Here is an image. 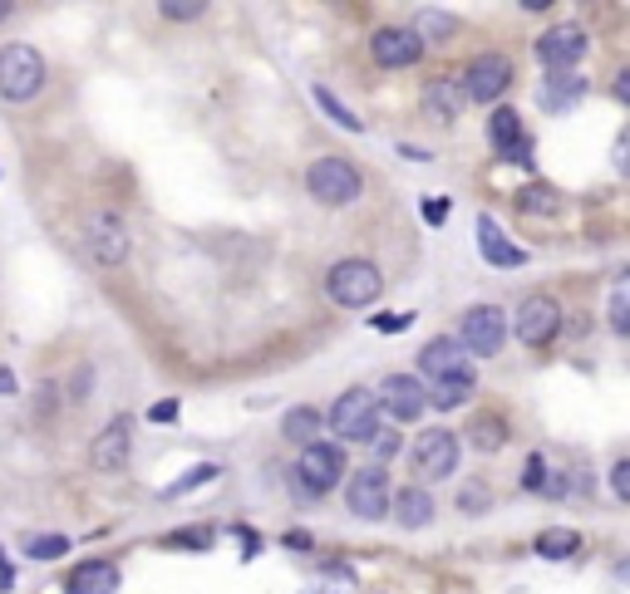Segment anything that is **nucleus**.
Here are the masks:
<instances>
[{
  "mask_svg": "<svg viewBox=\"0 0 630 594\" xmlns=\"http://www.w3.org/2000/svg\"><path fill=\"white\" fill-rule=\"evenodd\" d=\"M458 349H464L468 359H492L502 354V344H508V315L498 310V305H472V310L458 320Z\"/></svg>",
  "mask_w": 630,
  "mask_h": 594,
  "instance_id": "6",
  "label": "nucleus"
},
{
  "mask_svg": "<svg viewBox=\"0 0 630 594\" xmlns=\"http://www.w3.org/2000/svg\"><path fill=\"white\" fill-rule=\"evenodd\" d=\"M370 55L380 69H409V65L424 59V40H419L409 25H384V30H374Z\"/></svg>",
  "mask_w": 630,
  "mask_h": 594,
  "instance_id": "13",
  "label": "nucleus"
},
{
  "mask_svg": "<svg viewBox=\"0 0 630 594\" xmlns=\"http://www.w3.org/2000/svg\"><path fill=\"white\" fill-rule=\"evenodd\" d=\"M611 330L630 334V290H626V285H616V290H611Z\"/></svg>",
  "mask_w": 630,
  "mask_h": 594,
  "instance_id": "32",
  "label": "nucleus"
},
{
  "mask_svg": "<svg viewBox=\"0 0 630 594\" xmlns=\"http://www.w3.org/2000/svg\"><path fill=\"white\" fill-rule=\"evenodd\" d=\"M419 211H424L428 227H444V221H448V197H424V201H419Z\"/></svg>",
  "mask_w": 630,
  "mask_h": 594,
  "instance_id": "35",
  "label": "nucleus"
},
{
  "mask_svg": "<svg viewBox=\"0 0 630 594\" xmlns=\"http://www.w3.org/2000/svg\"><path fill=\"white\" fill-rule=\"evenodd\" d=\"M374 403H380V413H390L394 428L399 422H414L428 413V398H424V384H419L414 374H390L380 384V394H374Z\"/></svg>",
  "mask_w": 630,
  "mask_h": 594,
  "instance_id": "10",
  "label": "nucleus"
},
{
  "mask_svg": "<svg viewBox=\"0 0 630 594\" xmlns=\"http://www.w3.org/2000/svg\"><path fill=\"white\" fill-rule=\"evenodd\" d=\"M518 211H528V217H556L562 211V193L547 183H532V187H518Z\"/></svg>",
  "mask_w": 630,
  "mask_h": 594,
  "instance_id": "24",
  "label": "nucleus"
},
{
  "mask_svg": "<svg viewBox=\"0 0 630 594\" xmlns=\"http://www.w3.org/2000/svg\"><path fill=\"white\" fill-rule=\"evenodd\" d=\"M537 55H542V65H547V69L566 74L576 59L586 55V30L582 25H556V30H547V35L537 40Z\"/></svg>",
  "mask_w": 630,
  "mask_h": 594,
  "instance_id": "15",
  "label": "nucleus"
},
{
  "mask_svg": "<svg viewBox=\"0 0 630 594\" xmlns=\"http://www.w3.org/2000/svg\"><path fill=\"white\" fill-rule=\"evenodd\" d=\"M468 442L478 452H502L508 448V422L492 418V413H478V418L468 422Z\"/></svg>",
  "mask_w": 630,
  "mask_h": 594,
  "instance_id": "23",
  "label": "nucleus"
},
{
  "mask_svg": "<svg viewBox=\"0 0 630 594\" xmlns=\"http://www.w3.org/2000/svg\"><path fill=\"white\" fill-rule=\"evenodd\" d=\"M390 512L399 516V526H404V530H424L428 521H434V496H428L424 486H399Z\"/></svg>",
  "mask_w": 630,
  "mask_h": 594,
  "instance_id": "19",
  "label": "nucleus"
},
{
  "mask_svg": "<svg viewBox=\"0 0 630 594\" xmlns=\"http://www.w3.org/2000/svg\"><path fill=\"white\" fill-rule=\"evenodd\" d=\"M616 99H621V103H630V74H626V69L616 74Z\"/></svg>",
  "mask_w": 630,
  "mask_h": 594,
  "instance_id": "42",
  "label": "nucleus"
},
{
  "mask_svg": "<svg viewBox=\"0 0 630 594\" xmlns=\"http://www.w3.org/2000/svg\"><path fill=\"white\" fill-rule=\"evenodd\" d=\"M45 89V59L30 45H6L0 50V99L6 103H30Z\"/></svg>",
  "mask_w": 630,
  "mask_h": 594,
  "instance_id": "5",
  "label": "nucleus"
},
{
  "mask_svg": "<svg viewBox=\"0 0 630 594\" xmlns=\"http://www.w3.org/2000/svg\"><path fill=\"white\" fill-rule=\"evenodd\" d=\"M213 476H217V466H213V462H203V466H193V472H183V476H177L173 486H163V496H167V502H173V496H187V492H193V486L213 482Z\"/></svg>",
  "mask_w": 630,
  "mask_h": 594,
  "instance_id": "30",
  "label": "nucleus"
},
{
  "mask_svg": "<svg viewBox=\"0 0 630 594\" xmlns=\"http://www.w3.org/2000/svg\"><path fill=\"white\" fill-rule=\"evenodd\" d=\"M458 506H464V512H488V506H492V496L482 492V482H468L464 492H458Z\"/></svg>",
  "mask_w": 630,
  "mask_h": 594,
  "instance_id": "34",
  "label": "nucleus"
},
{
  "mask_svg": "<svg viewBox=\"0 0 630 594\" xmlns=\"http://www.w3.org/2000/svg\"><path fill=\"white\" fill-rule=\"evenodd\" d=\"M464 89H458V79H434L424 89V113L434 123H458V113H464Z\"/></svg>",
  "mask_w": 630,
  "mask_h": 594,
  "instance_id": "18",
  "label": "nucleus"
},
{
  "mask_svg": "<svg viewBox=\"0 0 630 594\" xmlns=\"http://www.w3.org/2000/svg\"><path fill=\"white\" fill-rule=\"evenodd\" d=\"M167 546H193V550H207V546H213V530H187V536H167Z\"/></svg>",
  "mask_w": 630,
  "mask_h": 594,
  "instance_id": "39",
  "label": "nucleus"
},
{
  "mask_svg": "<svg viewBox=\"0 0 630 594\" xmlns=\"http://www.w3.org/2000/svg\"><path fill=\"white\" fill-rule=\"evenodd\" d=\"M390 502H394V486L384 476V466H360L345 486V506H350L360 521H384L390 516Z\"/></svg>",
  "mask_w": 630,
  "mask_h": 594,
  "instance_id": "9",
  "label": "nucleus"
},
{
  "mask_svg": "<svg viewBox=\"0 0 630 594\" xmlns=\"http://www.w3.org/2000/svg\"><path fill=\"white\" fill-rule=\"evenodd\" d=\"M542 496H566V472H552V476H542V486H537Z\"/></svg>",
  "mask_w": 630,
  "mask_h": 594,
  "instance_id": "41",
  "label": "nucleus"
},
{
  "mask_svg": "<svg viewBox=\"0 0 630 594\" xmlns=\"http://www.w3.org/2000/svg\"><path fill=\"white\" fill-rule=\"evenodd\" d=\"M203 0H163V6H158V15H167V20H197L203 15Z\"/></svg>",
  "mask_w": 630,
  "mask_h": 594,
  "instance_id": "33",
  "label": "nucleus"
},
{
  "mask_svg": "<svg viewBox=\"0 0 630 594\" xmlns=\"http://www.w3.org/2000/svg\"><path fill=\"white\" fill-rule=\"evenodd\" d=\"M84 251H89L99 265H123L133 256V231L123 221V211L113 207H94L84 217Z\"/></svg>",
  "mask_w": 630,
  "mask_h": 594,
  "instance_id": "3",
  "label": "nucleus"
},
{
  "mask_svg": "<svg viewBox=\"0 0 630 594\" xmlns=\"http://www.w3.org/2000/svg\"><path fill=\"white\" fill-rule=\"evenodd\" d=\"M556 330H562V305L537 290L518 305V330H508V334H518L522 344L537 349V344H547V339H556Z\"/></svg>",
  "mask_w": 630,
  "mask_h": 594,
  "instance_id": "11",
  "label": "nucleus"
},
{
  "mask_svg": "<svg viewBox=\"0 0 630 594\" xmlns=\"http://www.w3.org/2000/svg\"><path fill=\"white\" fill-rule=\"evenodd\" d=\"M325 295H330L340 310H365V305H374L384 295V275H380V265L374 261L350 256V261L330 265V275H325Z\"/></svg>",
  "mask_w": 630,
  "mask_h": 594,
  "instance_id": "2",
  "label": "nucleus"
},
{
  "mask_svg": "<svg viewBox=\"0 0 630 594\" xmlns=\"http://www.w3.org/2000/svg\"><path fill=\"white\" fill-rule=\"evenodd\" d=\"M611 492L621 496V502L630 496V462H626V458H616V462H611Z\"/></svg>",
  "mask_w": 630,
  "mask_h": 594,
  "instance_id": "37",
  "label": "nucleus"
},
{
  "mask_svg": "<svg viewBox=\"0 0 630 594\" xmlns=\"http://www.w3.org/2000/svg\"><path fill=\"white\" fill-rule=\"evenodd\" d=\"M576 550H582L576 530H547V536H537V556H547V560H566V556H576Z\"/></svg>",
  "mask_w": 630,
  "mask_h": 594,
  "instance_id": "27",
  "label": "nucleus"
},
{
  "mask_svg": "<svg viewBox=\"0 0 630 594\" xmlns=\"http://www.w3.org/2000/svg\"><path fill=\"white\" fill-rule=\"evenodd\" d=\"M25 556L30 560H59V556H69V540L65 536H30Z\"/></svg>",
  "mask_w": 630,
  "mask_h": 594,
  "instance_id": "29",
  "label": "nucleus"
},
{
  "mask_svg": "<svg viewBox=\"0 0 630 594\" xmlns=\"http://www.w3.org/2000/svg\"><path fill=\"white\" fill-rule=\"evenodd\" d=\"M454 25H458V20L454 15H448V10H424V15H419V30H414V35L419 40H444V35H454Z\"/></svg>",
  "mask_w": 630,
  "mask_h": 594,
  "instance_id": "28",
  "label": "nucleus"
},
{
  "mask_svg": "<svg viewBox=\"0 0 630 594\" xmlns=\"http://www.w3.org/2000/svg\"><path fill=\"white\" fill-rule=\"evenodd\" d=\"M542 476H547V462H542V452H532V458H528V472H522V482H528L532 492H537Z\"/></svg>",
  "mask_w": 630,
  "mask_h": 594,
  "instance_id": "40",
  "label": "nucleus"
},
{
  "mask_svg": "<svg viewBox=\"0 0 630 594\" xmlns=\"http://www.w3.org/2000/svg\"><path fill=\"white\" fill-rule=\"evenodd\" d=\"M69 594H119V565H109V560H89V565H79L75 575H69Z\"/></svg>",
  "mask_w": 630,
  "mask_h": 594,
  "instance_id": "20",
  "label": "nucleus"
},
{
  "mask_svg": "<svg viewBox=\"0 0 630 594\" xmlns=\"http://www.w3.org/2000/svg\"><path fill=\"white\" fill-rule=\"evenodd\" d=\"M177 413H183V403H177V398H158L149 408V418L153 422H177Z\"/></svg>",
  "mask_w": 630,
  "mask_h": 594,
  "instance_id": "38",
  "label": "nucleus"
},
{
  "mask_svg": "<svg viewBox=\"0 0 630 594\" xmlns=\"http://www.w3.org/2000/svg\"><path fill=\"white\" fill-rule=\"evenodd\" d=\"M306 193L321 201V207H345V201H355L365 193V177L360 167L350 163V157H315L306 167Z\"/></svg>",
  "mask_w": 630,
  "mask_h": 594,
  "instance_id": "4",
  "label": "nucleus"
},
{
  "mask_svg": "<svg viewBox=\"0 0 630 594\" xmlns=\"http://www.w3.org/2000/svg\"><path fill=\"white\" fill-rule=\"evenodd\" d=\"M330 428L345 442H370V432L380 428V403H374L370 388H345L330 408Z\"/></svg>",
  "mask_w": 630,
  "mask_h": 594,
  "instance_id": "8",
  "label": "nucleus"
},
{
  "mask_svg": "<svg viewBox=\"0 0 630 594\" xmlns=\"http://www.w3.org/2000/svg\"><path fill=\"white\" fill-rule=\"evenodd\" d=\"M129 448H133V432H129V418H113L99 438L89 442V466L94 472H123L129 462Z\"/></svg>",
  "mask_w": 630,
  "mask_h": 594,
  "instance_id": "16",
  "label": "nucleus"
},
{
  "mask_svg": "<svg viewBox=\"0 0 630 594\" xmlns=\"http://www.w3.org/2000/svg\"><path fill=\"white\" fill-rule=\"evenodd\" d=\"M370 448H374V458H380V462H394L399 448H404V438H399V428H374L370 432Z\"/></svg>",
  "mask_w": 630,
  "mask_h": 594,
  "instance_id": "31",
  "label": "nucleus"
},
{
  "mask_svg": "<svg viewBox=\"0 0 630 594\" xmlns=\"http://www.w3.org/2000/svg\"><path fill=\"white\" fill-rule=\"evenodd\" d=\"M478 251H482V261L498 265V271H518V265L528 261V251H522L492 217H478Z\"/></svg>",
  "mask_w": 630,
  "mask_h": 594,
  "instance_id": "17",
  "label": "nucleus"
},
{
  "mask_svg": "<svg viewBox=\"0 0 630 594\" xmlns=\"http://www.w3.org/2000/svg\"><path fill=\"white\" fill-rule=\"evenodd\" d=\"M409 324H414V315H374L370 330H380V334H399V330H409Z\"/></svg>",
  "mask_w": 630,
  "mask_h": 594,
  "instance_id": "36",
  "label": "nucleus"
},
{
  "mask_svg": "<svg viewBox=\"0 0 630 594\" xmlns=\"http://www.w3.org/2000/svg\"><path fill=\"white\" fill-rule=\"evenodd\" d=\"M488 138H492V147H498L502 157L518 153V147H522V119H518V109H492Z\"/></svg>",
  "mask_w": 630,
  "mask_h": 594,
  "instance_id": "21",
  "label": "nucleus"
},
{
  "mask_svg": "<svg viewBox=\"0 0 630 594\" xmlns=\"http://www.w3.org/2000/svg\"><path fill=\"white\" fill-rule=\"evenodd\" d=\"M281 438L296 442V448L321 442V408H291L286 418H281Z\"/></svg>",
  "mask_w": 630,
  "mask_h": 594,
  "instance_id": "22",
  "label": "nucleus"
},
{
  "mask_svg": "<svg viewBox=\"0 0 630 594\" xmlns=\"http://www.w3.org/2000/svg\"><path fill=\"white\" fill-rule=\"evenodd\" d=\"M345 476V452L335 448V442H311V448H301L296 458V502H315V496H325L335 482Z\"/></svg>",
  "mask_w": 630,
  "mask_h": 594,
  "instance_id": "7",
  "label": "nucleus"
},
{
  "mask_svg": "<svg viewBox=\"0 0 630 594\" xmlns=\"http://www.w3.org/2000/svg\"><path fill=\"white\" fill-rule=\"evenodd\" d=\"M419 384H424L428 408H464L478 388V369L472 359L458 349V339H428L419 349Z\"/></svg>",
  "mask_w": 630,
  "mask_h": 594,
  "instance_id": "1",
  "label": "nucleus"
},
{
  "mask_svg": "<svg viewBox=\"0 0 630 594\" xmlns=\"http://www.w3.org/2000/svg\"><path fill=\"white\" fill-rule=\"evenodd\" d=\"M10 585H15V570H10V560L0 556V590H10Z\"/></svg>",
  "mask_w": 630,
  "mask_h": 594,
  "instance_id": "43",
  "label": "nucleus"
},
{
  "mask_svg": "<svg viewBox=\"0 0 630 594\" xmlns=\"http://www.w3.org/2000/svg\"><path fill=\"white\" fill-rule=\"evenodd\" d=\"M582 94H586V79H576V74H552L547 89H542V109H572Z\"/></svg>",
  "mask_w": 630,
  "mask_h": 594,
  "instance_id": "25",
  "label": "nucleus"
},
{
  "mask_svg": "<svg viewBox=\"0 0 630 594\" xmlns=\"http://www.w3.org/2000/svg\"><path fill=\"white\" fill-rule=\"evenodd\" d=\"M512 84V65L502 55H478V65L468 69V79L458 84L464 99H478V103H498Z\"/></svg>",
  "mask_w": 630,
  "mask_h": 594,
  "instance_id": "14",
  "label": "nucleus"
},
{
  "mask_svg": "<svg viewBox=\"0 0 630 594\" xmlns=\"http://www.w3.org/2000/svg\"><path fill=\"white\" fill-rule=\"evenodd\" d=\"M315 103H321V113H325V119H335V123H340V129L345 133H365V123H360V113H350V109H345V103L340 99H335V94L330 89H325V84H315Z\"/></svg>",
  "mask_w": 630,
  "mask_h": 594,
  "instance_id": "26",
  "label": "nucleus"
},
{
  "mask_svg": "<svg viewBox=\"0 0 630 594\" xmlns=\"http://www.w3.org/2000/svg\"><path fill=\"white\" fill-rule=\"evenodd\" d=\"M414 472L419 476H428V482H438V476H454V466H458V438L448 428H428L424 438L414 442Z\"/></svg>",
  "mask_w": 630,
  "mask_h": 594,
  "instance_id": "12",
  "label": "nucleus"
},
{
  "mask_svg": "<svg viewBox=\"0 0 630 594\" xmlns=\"http://www.w3.org/2000/svg\"><path fill=\"white\" fill-rule=\"evenodd\" d=\"M0 394H15V374L6 364H0Z\"/></svg>",
  "mask_w": 630,
  "mask_h": 594,
  "instance_id": "44",
  "label": "nucleus"
},
{
  "mask_svg": "<svg viewBox=\"0 0 630 594\" xmlns=\"http://www.w3.org/2000/svg\"><path fill=\"white\" fill-rule=\"evenodd\" d=\"M10 15V0H0V20H6Z\"/></svg>",
  "mask_w": 630,
  "mask_h": 594,
  "instance_id": "45",
  "label": "nucleus"
}]
</instances>
